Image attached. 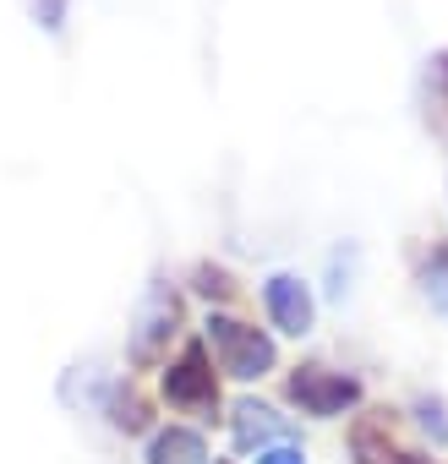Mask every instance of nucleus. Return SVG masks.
Listing matches in <instances>:
<instances>
[{
    "instance_id": "f257e3e1",
    "label": "nucleus",
    "mask_w": 448,
    "mask_h": 464,
    "mask_svg": "<svg viewBox=\"0 0 448 464\" xmlns=\"http://www.w3.org/2000/svg\"><path fill=\"white\" fill-rule=\"evenodd\" d=\"M208 344H213L219 366L230 377H263L274 366V344L258 328L236 323V317H208Z\"/></svg>"
},
{
    "instance_id": "f03ea898",
    "label": "nucleus",
    "mask_w": 448,
    "mask_h": 464,
    "mask_svg": "<svg viewBox=\"0 0 448 464\" xmlns=\"http://www.w3.org/2000/svg\"><path fill=\"white\" fill-rule=\"evenodd\" d=\"M290 393H296L301 410H312V415H334V410H345V404L355 399V382L339 377V372H323V366H301V372L290 377Z\"/></svg>"
},
{
    "instance_id": "7ed1b4c3",
    "label": "nucleus",
    "mask_w": 448,
    "mask_h": 464,
    "mask_svg": "<svg viewBox=\"0 0 448 464\" xmlns=\"http://www.w3.org/2000/svg\"><path fill=\"white\" fill-rule=\"evenodd\" d=\"M263 301H268L274 328H285V334H307V328H312V295H307V285H301V279H290V274L268 279Z\"/></svg>"
},
{
    "instance_id": "0eeeda50",
    "label": "nucleus",
    "mask_w": 448,
    "mask_h": 464,
    "mask_svg": "<svg viewBox=\"0 0 448 464\" xmlns=\"http://www.w3.org/2000/svg\"><path fill=\"white\" fill-rule=\"evenodd\" d=\"M355 453H361L366 464H410V453H399V448H388V442H377L372 431H355Z\"/></svg>"
},
{
    "instance_id": "6e6552de",
    "label": "nucleus",
    "mask_w": 448,
    "mask_h": 464,
    "mask_svg": "<svg viewBox=\"0 0 448 464\" xmlns=\"http://www.w3.org/2000/svg\"><path fill=\"white\" fill-rule=\"evenodd\" d=\"M258 464H301L296 448H274V453H258Z\"/></svg>"
},
{
    "instance_id": "423d86ee",
    "label": "nucleus",
    "mask_w": 448,
    "mask_h": 464,
    "mask_svg": "<svg viewBox=\"0 0 448 464\" xmlns=\"http://www.w3.org/2000/svg\"><path fill=\"white\" fill-rule=\"evenodd\" d=\"M236 437H241V448H252V442H274V437H285V420H279L268 404L241 399V404H236Z\"/></svg>"
},
{
    "instance_id": "20e7f679",
    "label": "nucleus",
    "mask_w": 448,
    "mask_h": 464,
    "mask_svg": "<svg viewBox=\"0 0 448 464\" xmlns=\"http://www.w3.org/2000/svg\"><path fill=\"white\" fill-rule=\"evenodd\" d=\"M164 393H170V404H213V372L197 344L164 372Z\"/></svg>"
},
{
    "instance_id": "39448f33",
    "label": "nucleus",
    "mask_w": 448,
    "mask_h": 464,
    "mask_svg": "<svg viewBox=\"0 0 448 464\" xmlns=\"http://www.w3.org/2000/svg\"><path fill=\"white\" fill-rule=\"evenodd\" d=\"M148 459H153V464H213V459H208V448H202V437H197V431H186V426L159 431Z\"/></svg>"
}]
</instances>
